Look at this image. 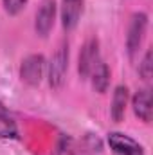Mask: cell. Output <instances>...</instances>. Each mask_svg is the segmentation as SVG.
<instances>
[{
  "label": "cell",
  "instance_id": "cell-11",
  "mask_svg": "<svg viewBox=\"0 0 153 155\" xmlns=\"http://www.w3.org/2000/svg\"><path fill=\"white\" fill-rule=\"evenodd\" d=\"M0 139H18L16 121L2 103H0Z\"/></svg>",
  "mask_w": 153,
  "mask_h": 155
},
{
  "label": "cell",
  "instance_id": "cell-7",
  "mask_svg": "<svg viewBox=\"0 0 153 155\" xmlns=\"http://www.w3.org/2000/svg\"><path fill=\"white\" fill-rule=\"evenodd\" d=\"M85 0H61V25L67 31H72L77 25L83 13Z\"/></svg>",
  "mask_w": 153,
  "mask_h": 155
},
{
  "label": "cell",
  "instance_id": "cell-4",
  "mask_svg": "<svg viewBox=\"0 0 153 155\" xmlns=\"http://www.w3.org/2000/svg\"><path fill=\"white\" fill-rule=\"evenodd\" d=\"M148 29V15L146 13H135L130 20L128 25V35H126V49L130 56H135V52L141 49L142 40Z\"/></svg>",
  "mask_w": 153,
  "mask_h": 155
},
{
  "label": "cell",
  "instance_id": "cell-13",
  "mask_svg": "<svg viewBox=\"0 0 153 155\" xmlns=\"http://www.w3.org/2000/svg\"><path fill=\"white\" fill-rule=\"evenodd\" d=\"M2 4H4V9L7 15H18L25 7L27 0H2Z\"/></svg>",
  "mask_w": 153,
  "mask_h": 155
},
{
  "label": "cell",
  "instance_id": "cell-10",
  "mask_svg": "<svg viewBox=\"0 0 153 155\" xmlns=\"http://www.w3.org/2000/svg\"><path fill=\"white\" fill-rule=\"evenodd\" d=\"M88 79L92 81V87H94L96 92H99V94L106 92L108 85H110V69H108V65L105 61H99L97 67L92 71Z\"/></svg>",
  "mask_w": 153,
  "mask_h": 155
},
{
  "label": "cell",
  "instance_id": "cell-6",
  "mask_svg": "<svg viewBox=\"0 0 153 155\" xmlns=\"http://www.w3.org/2000/svg\"><path fill=\"white\" fill-rule=\"evenodd\" d=\"M108 144L114 155H144V148L130 135L121 132H110L108 134Z\"/></svg>",
  "mask_w": 153,
  "mask_h": 155
},
{
  "label": "cell",
  "instance_id": "cell-3",
  "mask_svg": "<svg viewBox=\"0 0 153 155\" xmlns=\"http://www.w3.org/2000/svg\"><path fill=\"white\" fill-rule=\"evenodd\" d=\"M101 61L99 56V41L96 38L86 40L79 51V60H77V72L83 79H88L92 71L97 67V63Z\"/></svg>",
  "mask_w": 153,
  "mask_h": 155
},
{
  "label": "cell",
  "instance_id": "cell-5",
  "mask_svg": "<svg viewBox=\"0 0 153 155\" xmlns=\"http://www.w3.org/2000/svg\"><path fill=\"white\" fill-rule=\"evenodd\" d=\"M54 20H56V2L54 0H41L38 11H36V16H34L36 35L45 38L54 27Z\"/></svg>",
  "mask_w": 153,
  "mask_h": 155
},
{
  "label": "cell",
  "instance_id": "cell-1",
  "mask_svg": "<svg viewBox=\"0 0 153 155\" xmlns=\"http://www.w3.org/2000/svg\"><path fill=\"white\" fill-rule=\"evenodd\" d=\"M69 71V43H61L56 52L52 54L49 65H47V78L49 85L52 88H60L65 83V76Z\"/></svg>",
  "mask_w": 153,
  "mask_h": 155
},
{
  "label": "cell",
  "instance_id": "cell-9",
  "mask_svg": "<svg viewBox=\"0 0 153 155\" xmlns=\"http://www.w3.org/2000/svg\"><path fill=\"white\" fill-rule=\"evenodd\" d=\"M126 105H128V88L124 85L115 87L114 97H112V107H110V116L115 123L122 121L126 114Z\"/></svg>",
  "mask_w": 153,
  "mask_h": 155
},
{
  "label": "cell",
  "instance_id": "cell-2",
  "mask_svg": "<svg viewBox=\"0 0 153 155\" xmlns=\"http://www.w3.org/2000/svg\"><path fill=\"white\" fill-rule=\"evenodd\" d=\"M45 69H47V61L41 54H29L27 58H24L20 65V79L29 87H36L41 83Z\"/></svg>",
  "mask_w": 153,
  "mask_h": 155
},
{
  "label": "cell",
  "instance_id": "cell-8",
  "mask_svg": "<svg viewBox=\"0 0 153 155\" xmlns=\"http://www.w3.org/2000/svg\"><path fill=\"white\" fill-rule=\"evenodd\" d=\"M132 107H133V114L144 123L151 121L153 107H151V90L150 88H141L135 92L133 99H132Z\"/></svg>",
  "mask_w": 153,
  "mask_h": 155
},
{
  "label": "cell",
  "instance_id": "cell-12",
  "mask_svg": "<svg viewBox=\"0 0 153 155\" xmlns=\"http://www.w3.org/2000/svg\"><path fill=\"white\" fill-rule=\"evenodd\" d=\"M139 74L144 81H150L151 79V74H153V54H151V49H148L144 52V58L139 65Z\"/></svg>",
  "mask_w": 153,
  "mask_h": 155
}]
</instances>
